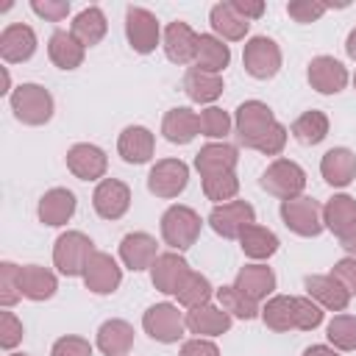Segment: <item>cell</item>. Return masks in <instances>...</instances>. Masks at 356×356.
Listing matches in <instances>:
<instances>
[{"instance_id":"obj_1","label":"cell","mask_w":356,"mask_h":356,"mask_svg":"<svg viewBox=\"0 0 356 356\" xmlns=\"http://www.w3.org/2000/svg\"><path fill=\"white\" fill-rule=\"evenodd\" d=\"M200 214L189 206H170L164 214H161V239L172 248V250H189L197 236H200Z\"/></svg>"},{"instance_id":"obj_2","label":"cell","mask_w":356,"mask_h":356,"mask_svg":"<svg viewBox=\"0 0 356 356\" xmlns=\"http://www.w3.org/2000/svg\"><path fill=\"white\" fill-rule=\"evenodd\" d=\"M92 253H95V242L83 231H67L53 245V264L61 275L75 278V275H83Z\"/></svg>"},{"instance_id":"obj_3","label":"cell","mask_w":356,"mask_h":356,"mask_svg":"<svg viewBox=\"0 0 356 356\" xmlns=\"http://www.w3.org/2000/svg\"><path fill=\"white\" fill-rule=\"evenodd\" d=\"M11 111L22 125H44L53 117V95L39 83H19L11 92Z\"/></svg>"},{"instance_id":"obj_4","label":"cell","mask_w":356,"mask_h":356,"mask_svg":"<svg viewBox=\"0 0 356 356\" xmlns=\"http://www.w3.org/2000/svg\"><path fill=\"white\" fill-rule=\"evenodd\" d=\"M261 189L278 200H292L300 197V192L306 189V172L298 161L292 159H275L264 172H261Z\"/></svg>"},{"instance_id":"obj_5","label":"cell","mask_w":356,"mask_h":356,"mask_svg":"<svg viewBox=\"0 0 356 356\" xmlns=\"http://www.w3.org/2000/svg\"><path fill=\"white\" fill-rule=\"evenodd\" d=\"M275 122H278V120H275L273 108H270L267 103H261V100H245V103L236 108V114H234L236 139H239V145H245V147H250V150H256L259 139H261Z\"/></svg>"},{"instance_id":"obj_6","label":"cell","mask_w":356,"mask_h":356,"mask_svg":"<svg viewBox=\"0 0 356 356\" xmlns=\"http://www.w3.org/2000/svg\"><path fill=\"white\" fill-rule=\"evenodd\" d=\"M281 220L298 236H317L325 228L323 225V206L309 195L281 200Z\"/></svg>"},{"instance_id":"obj_7","label":"cell","mask_w":356,"mask_h":356,"mask_svg":"<svg viewBox=\"0 0 356 356\" xmlns=\"http://www.w3.org/2000/svg\"><path fill=\"white\" fill-rule=\"evenodd\" d=\"M142 328L150 339L170 345V342H178L184 337L186 320L175 303H156L142 314Z\"/></svg>"},{"instance_id":"obj_8","label":"cell","mask_w":356,"mask_h":356,"mask_svg":"<svg viewBox=\"0 0 356 356\" xmlns=\"http://www.w3.org/2000/svg\"><path fill=\"white\" fill-rule=\"evenodd\" d=\"M242 64H245L248 75H253L259 81H267L281 70V47L270 36H253V39L245 42Z\"/></svg>"},{"instance_id":"obj_9","label":"cell","mask_w":356,"mask_h":356,"mask_svg":"<svg viewBox=\"0 0 356 356\" xmlns=\"http://www.w3.org/2000/svg\"><path fill=\"white\" fill-rule=\"evenodd\" d=\"M189 184V167L181 159H159L147 172V189L156 197H178Z\"/></svg>"},{"instance_id":"obj_10","label":"cell","mask_w":356,"mask_h":356,"mask_svg":"<svg viewBox=\"0 0 356 356\" xmlns=\"http://www.w3.org/2000/svg\"><path fill=\"white\" fill-rule=\"evenodd\" d=\"M125 36H128V44L136 53H153L159 39H161V25H159L153 11H147L142 6H128V11H125Z\"/></svg>"},{"instance_id":"obj_11","label":"cell","mask_w":356,"mask_h":356,"mask_svg":"<svg viewBox=\"0 0 356 356\" xmlns=\"http://www.w3.org/2000/svg\"><path fill=\"white\" fill-rule=\"evenodd\" d=\"M256 222V211L248 200H228V203H220L211 209L209 214V225L225 236V239H239V234Z\"/></svg>"},{"instance_id":"obj_12","label":"cell","mask_w":356,"mask_h":356,"mask_svg":"<svg viewBox=\"0 0 356 356\" xmlns=\"http://www.w3.org/2000/svg\"><path fill=\"white\" fill-rule=\"evenodd\" d=\"M122 281V270L117 264V259L106 250H95L86 270H83V284L89 292L95 295H111Z\"/></svg>"},{"instance_id":"obj_13","label":"cell","mask_w":356,"mask_h":356,"mask_svg":"<svg viewBox=\"0 0 356 356\" xmlns=\"http://www.w3.org/2000/svg\"><path fill=\"white\" fill-rule=\"evenodd\" d=\"M92 206L103 220H120L131 206V189L120 178H103L92 192Z\"/></svg>"},{"instance_id":"obj_14","label":"cell","mask_w":356,"mask_h":356,"mask_svg":"<svg viewBox=\"0 0 356 356\" xmlns=\"http://www.w3.org/2000/svg\"><path fill=\"white\" fill-rule=\"evenodd\" d=\"M192 273V267L186 264V259L178 250L170 253H159V259L150 267V281L159 292L164 295H175L181 289V284L186 281V275Z\"/></svg>"},{"instance_id":"obj_15","label":"cell","mask_w":356,"mask_h":356,"mask_svg":"<svg viewBox=\"0 0 356 356\" xmlns=\"http://www.w3.org/2000/svg\"><path fill=\"white\" fill-rule=\"evenodd\" d=\"M306 78L312 83V89H317L320 95H337L348 86V70L342 61H337L334 56H317L309 61Z\"/></svg>"},{"instance_id":"obj_16","label":"cell","mask_w":356,"mask_h":356,"mask_svg":"<svg viewBox=\"0 0 356 356\" xmlns=\"http://www.w3.org/2000/svg\"><path fill=\"white\" fill-rule=\"evenodd\" d=\"M67 170L81 181H97L108 170V159L97 145L78 142L67 150Z\"/></svg>"},{"instance_id":"obj_17","label":"cell","mask_w":356,"mask_h":356,"mask_svg":"<svg viewBox=\"0 0 356 356\" xmlns=\"http://www.w3.org/2000/svg\"><path fill=\"white\" fill-rule=\"evenodd\" d=\"M36 53V33L31 25L11 22L0 33V56L8 64H22Z\"/></svg>"},{"instance_id":"obj_18","label":"cell","mask_w":356,"mask_h":356,"mask_svg":"<svg viewBox=\"0 0 356 356\" xmlns=\"http://www.w3.org/2000/svg\"><path fill=\"white\" fill-rule=\"evenodd\" d=\"M75 206H78V200H75V195H72L70 189L53 186V189H47V192L39 197L36 214H39V222H44V225H50V228H58V225H67V222L72 220Z\"/></svg>"},{"instance_id":"obj_19","label":"cell","mask_w":356,"mask_h":356,"mask_svg":"<svg viewBox=\"0 0 356 356\" xmlns=\"http://www.w3.org/2000/svg\"><path fill=\"white\" fill-rule=\"evenodd\" d=\"M120 259L128 270L139 273V270H147L153 267V261L159 259V245L150 234L145 231H134V234H125L122 242H120Z\"/></svg>"},{"instance_id":"obj_20","label":"cell","mask_w":356,"mask_h":356,"mask_svg":"<svg viewBox=\"0 0 356 356\" xmlns=\"http://www.w3.org/2000/svg\"><path fill=\"white\" fill-rule=\"evenodd\" d=\"M197 42H200V33H195L186 22L175 19L164 28V53L172 64H189L195 61L197 56Z\"/></svg>"},{"instance_id":"obj_21","label":"cell","mask_w":356,"mask_h":356,"mask_svg":"<svg viewBox=\"0 0 356 356\" xmlns=\"http://www.w3.org/2000/svg\"><path fill=\"white\" fill-rule=\"evenodd\" d=\"M236 161H239V150L228 142H209L195 153V170L200 172V178L234 172Z\"/></svg>"},{"instance_id":"obj_22","label":"cell","mask_w":356,"mask_h":356,"mask_svg":"<svg viewBox=\"0 0 356 356\" xmlns=\"http://www.w3.org/2000/svg\"><path fill=\"white\" fill-rule=\"evenodd\" d=\"M17 284H19V295L28 298V300H50L58 289V281L56 275L47 270V267H39V264H25L17 270Z\"/></svg>"},{"instance_id":"obj_23","label":"cell","mask_w":356,"mask_h":356,"mask_svg":"<svg viewBox=\"0 0 356 356\" xmlns=\"http://www.w3.org/2000/svg\"><path fill=\"white\" fill-rule=\"evenodd\" d=\"M184 320L189 334H197V337H220L231 328V314L222 306H211V303L189 309Z\"/></svg>"},{"instance_id":"obj_24","label":"cell","mask_w":356,"mask_h":356,"mask_svg":"<svg viewBox=\"0 0 356 356\" xmlns=\"http://www.w3.org/2000/svg\"><path fill=\"white\" fill-rule=\"evenodd\" d=\"M117 150H120L122 161L145 164V161H150V156L156 150V136L145 125H128V128H122V134L117 139Z\"/></svg>"},{"instance_id":"obj_25","label":"cell","mask_w":356,"mask_h":356,"mask_svg":"<svg viewBox=\"0 0 356 356\" xmlns=\"http://www.w3.org/2000/svg\"><path fill=\"white\" fill-rule=\"evenodd\" d=\"M320 175L331 186H348L356 178V153L348 147H331L320 159Z\"/></svg>"},{"instance_id":"obj_26","label":"cell","mask_w":356,"mask_h":356,"mask_svg":"<svg viewBox=\"0 0 356 356\" xmlns=\"http://www.w3.org/2000/svg\"><path fill=\"white\" fill-rule=\"evenodd\" d=\"M161 134H164V139L172 142V145H189V142L200 134V120H197V114H195L192 108L175 106V108H170V111L164 114V120H161Z\"/></svg>"},{"instance_id":"obj_27","label":"cell","mask_w":356,"mask_h":356,"mask_svg":"<svg viewBox=\"0 0 356 356\" xmlns=\"http://www.w3.org/2000/svg\"><path fill=\"white\" fill-rule=\"evenodd\" d=\"M234 286L242 292V295H248L250 300H264L267 295H273V289H275V273L267 267V264H245L239 273H236V278H234Z\"/></svg>"},{"instance_id":"obj_28","label":"cell","mask_w":356,"mask_h":356,"mask_svg":"<svg viewBox=\"0 0 356 356\" xmlns=\"http://www.w3.org/2000/svg\"><path fill=\"white\" fill-rule=\"evenodd\" d=\"M306 292L314 303H320L328 312H345L350 303V295L331 275H306Z\"/></svg>"},{"instance_id":"obj_29","label":"cell","mask_w":356,"mask_h":356,"mask_svg":"<svg viewBox=\"0 0 356 356\" xmlns=\"http://www.w3.org/2000/svg\"><path fill=\"white\" fill-rule=\"evenodd\" d=\"M134 348V325L125 320H106L97 328V350L103 356H128V350Z\"/></svg>"},{"instance_id":"obj_30","label":"cell","mask_w":356,"mask_h":356,"mask_svg":"<svg viewBox=\"0 0 356 356\" xmlns=\"http://www.w3.org/2000/svg\"><path fill=\"white\" fill-rule=\"evenodd\" d=\"M209 22H211V31L220 36V39H228V42H239L245 39L250 22L228 3H214L211 11H209Z\"/></svg>"},{"instance_id":"obj_31","label":"cell","mask_w":356,"mask_h":356,"mask_svg":"<svg viewBox=\"0 0 356 356\" xmlns=\"http://www.w3.org/2000/svg\"><path fill=\"white\" fill-rule=\"evenodd\" d=\"M83 53L86 47L70 33V31H53L50 42H47V56L58 70H78L83 64Z\"/></svg>"},{"instance_id":"obj_32","label":"cell","mask_w":356,"mask_h":356,"mask_svg":"<svg viewBox=\"0 0 356 356\" xmlns=\"http://www.w3.org/2000/svg\"><path fill=\"white\" fill-rule=\"evenodd\" d=\"M181 86H184V92H186V97H189L192 103H214V100L222 95V89H225L220 75L203 72V70H197V67H189V70L184 72Z\"/></svg>"},{"instance_id":"obj_33","label":"cell","mask_w":356,"mask_h":356,"mask_svg":"<svg viewBox=\"0 0 356 356\" xmlns=\"http://www.w3.org/2000/svg\"><path fill=\"white\" fill-rule=\"evenodd\" d=\"M259 317L264 320V325L270 331H278V334L292 331V328H298V300L292 295H273L264 303Z\"/></svg>"},{"instance_id":"obj_34","label":"cell","mask_w":356,"mask_h":356,"mask_svg":"<svg viewBox=\"0 0 356 356\" xmlns=\"http://www.w3.org/2000/svg\"><path fill=\"white\" fill-rule=\"evenodd\" d=\"M108 31V22H106V14L97 8V6H89L83 11L75 14L72 25H70V33L83 44V47H95Z\"/></svg>"},{"instance_id":"obj_35","label":"cell","mask_w":356,"mask_h":356,"mask_svg":"<svg viewBox=\"0 0 356 356\" xmlns=\"http://www.w3.org/2000/svg\"><path fill=\"white\" fill-rule=\"evenodd\" d=\"M231 61V50L228 44L214 36V33H200V42H197V56H195V67L203 70V72H214L220 75Z\"/></svg>"},{"instance_id":"obj_36","label":"cell","mask_w":356,"mask_h":356,"mask_svg":"<svg viewBox=\"0 0 356 356\" xmlns=\"http://www.w3.org/2000/svg\"><path fill=\"white\" fill-rule=\"evenodd\" d=\"M353 222H356V197H350V195H334L323 206V225L331 234L342 236Z\"/></svg>"},{"instance_id":"obj_37","label":"cell","mask_w":356,"mask_h":356,"mask_svg":"<svg viewBox=\"0 0 356 356\" xmlns=\"http://www.w3.org/2000/svg\"><path fill=\"white\" fill-rule=\"evenodd\" d=\"M239 248H242V253L250 256V259H270V256L278 250V236H275L270 228L253 222V225H248V228L239 234Z\"/></svg>"},{"instance_id":"obj_38","label":"cell","mask_w":356,"mask_h":356,"mask_svg":"<svg viewBox=\"0 0 356 356\" xmlns=\"http://www.w3.org/2000/svg\"><path fill=\"white\" fill-rule=\"evenodd\" d=\"M292 136L300 142V145H320L325 136H328V117L323 114V111H317V108H312V111H303L295 122H292Z\"/></svg>"},{"instance_id":"obj_39","label":"cell","mask_w":356,"mask_h":356,"mask_svg":"<svg viewBox=\"0 0 356 356\" xmlns=\"http://www.w3.org/2000/svg\"><path fill=\"white\" fill-rule=\"evenodd\" d=\"M214 295H217L220 306H222L228 314L239 317V320H253V317H259V314H261L259 303H256V300H250L248 295H242L234 284H231V286H220Z\"/></svg>"},{"instance_id":"obj_40","label":"cell","mask_w":356,"mask_h":356,"mask_svg":"<svg viewBox=\"0 0 356 356\" xmlns=\"http://www.w3.org/2000/svg\"><path fill=\"white\" fill-rule=\"evenodd\" d=\"M211 295H214V289H211L209 278H206V275H200V273H195V270L186 275V281H184V284H181V289L175 292L178 303H181V306H186V309H195V306L209 303V300H211Z\"/></svg>"},{"instance_id":"obj_41","label":"cell","mask_w":356,"mask_h":356,"mask_svg":"<svg viewBox=\"0 0 356 356\" xmlns=\"http://www.w3.org/2000/svg\"><path fill=\"white\" fill-rule=\"evenodd\" d=\"M325 337L337 350H356V317L353 314L331 317V323L325 328Z\"/></svg>"},{"instance_id":"obj_42","label":"cell","mask_w":356,"mask_h":356,"mask_svg":"<svg viewBox=\"0 0 356 356\" xmlns=\"http://www.w3.org/2000/svg\"><path fill=\"white\" fill-rule=\"evenodd\" d=\"M236 192H239V178H236V172H220V175H206V178H203V195H206L209 200H214L217 206L234 200Z\"/></svg>"},{"instance_id":"obj_43","label":"cell","mask_w":356,"mask_h":356,"mask_svg":"<svg viewBox=\"0 0 356 356\" xmlns=\"http://www.w3.org/2000/svg\"><path fill=\"white\" fill-rule=\"evenodd\" d=\"M197 120H200V134L209 136V139H225L228 131H231V117H228V111H222V108H217V106L203 108V111L197 114Z\"/></svg>"},{"instance_id":"obj_44","label":"cell","mask_w":356,"mask_h":356,"mask_svg":"<svg viewBox=\"0 0 356 356\" xmlns=\"http://www.w3.org/2000/svg\"><path fill=\"white\" fill-rule=\"evenodd\" d=\"M325 11H328V3H320V0H292V3H286V14L300 25L317 22Z\"/></svg>"},{"instance_id":"obj_45","label":"cell","mask_w":356,"mask_h":356,"mask_svg":"<svg viewBox=\"0 0 356 356\" xmlns=\"http://www.w3.org/2000/svg\"><path fill=\"white\" fill-rule=\"evenodd\" d=\"M17 264H11V261H3L0 264V303L8 309V306H14L22 295H19V284H17Z\"/></svg>"},{"instance_id":"obj_46","label":"cell","mask_w":356,"mask_h":356,"mask_svg":"<svg viewBox=\"0 0 356 356\" xmlns=\"http://www.w3.org/2000/svg\"><path fill=\"white\" fill-rule=\"evenodd\" d=\"M298 300V331H314L323 323V306L312 298H295Z\"/></svg>"},{"instance_id":"obj_47","label":"cell","mask_w":356,"mask_h":356,"mask_svg":"<svg viewBox=\"0 0 356 356\" xmlns=\"http://www.w3.org/2000/svg\"><path fill=\"white\" fill-rule=\"evenodd\" d=\"M22 334H25V328L17 320V314L14 312H3L0 314V345L6 350H11V348H17L22 342Z\"/></svg>"},{"instance_id":"obj_48","label":"cell","mask_w":356,"mask_h":356,"mask_svg":"<svg viewBox=\"0 0 356 356\" xmlns=\"http://www.w3.org/2000/svg\"><path fill=\"white\" fill-rule=\"evenodd\" d=\"M286 128L281 125V122H275L261 139H259V145H256V150L259 153H264V156H278L284 147H286Z\"/></svg>"},{"instance_id":"obj_49","label":"cell","mask_w":356,"mask_h":356,"mask_svg":"<svg viewBox=\"0 0 356 356\" xmlns=\"http://www.w3.org/2000/svg\"><path fill=\"white\" fill-rule=\"evenodd\" d=\"M50 356H92V345L83 337H61L53 342Z\"/></svg>"},{"instance_id":"obj_50","label":"cell","mask_w":356,"mask_h":356,"mask_svg":"<svg viewBox=\"0 0 356 356\" xmlns=\"http://www.w3.org/2000/svg\"><path fill=\"white\" fill-rule=\"evenodd\" d=\"M331 278H337L342 284V289L353 298L356 295V259L348 256V259H339L334 267H331Z\"/></svg>"},{"instance_id":"obj_51","label":"cell","mask_w":356,"mask_h":356,"mask_svg":"<svg viewBox=\"0 0 356 356\" xmlns=\"http://www.w3.org/2000/svg\"><path fill=\"white\" fill-rule=\"evenodd\" d=\"M31 8H33V14H39V17L50 19V22H61L70 14V3L67 0H33Z\"/></svg>"},{"instance_id":"obj_52","label":"cell","mask_w":356,"mask_h":356,"mask_svg":"<svg viewBox=\"0 0 356 356\" xmlns=\"http://www.w3.org/2000/svg\"><path fill=\"white\" fill-rule=\"evenodd\" d=\"M178 356H220V348L206 337H195V339H186L181 345Z\"/></svg>"},{"instance_id":"obj_53","label":"cell","mask_w":356,"mask_h":356,"mask_svg":"<svg viewBox=\"0 0 356 356\" xmlns=\"http://www.w3.org/2000/svg\"><path fill=\"white\" fill-rule=\"evenodd\" d=\"M231 6L250 22V19H259L264 14V3L261 0H231Z\"/></svg>"},{"instance_id":"obj_54","label":"cell","mask_w":356,"mask_h":356,"mask_svg":"<svg viewBox=\"0 0 356 356\" xmlns=\"http://www.w3.org/2000/svg\"><path fill=\"white\" fill-rule=\"evenodd\" d=\"M339 245H342V248H345V250H348V253L356 259V222H353V225H350V228H348V231L339 236Z\"/></svg>"},{"instance_id":"obj_55","label":"cell","mask_w":356,"mask_h":356,"mask_svg":"<svg viewBox=\"0 0 356 356\" xmlns=\"http://www.w3.org/2000/svg\"><path fill=\"white\" fill-rule=\"evenodd\" d=\"M303 356H339L337 348H328V345H312L303 350Z\"/></svg>"},{"instance_id":"obj_56","label":"cell","mask_w":356,"mask_h":356,"mask_svg":"<svg viewBox=\"0 0 356 356\" xmlns=\"http://www.w3.org/2000/svg\"><path fill=\"white\" fill-rule=\"evenodd\" d=\"M345 53L350 56V58H356V28L348 33V39H345Z\"/></svg>"},{"instance_id":"obj_57","label":"cell","mask_w":356,"mask_h":356,"mask_svg":"<svg viewBox=\"0 0 356 356\" xmlns=\"http://www.w3.org/2000/svg\"><path fill=\"white\" fill-rule=\"evenodd\" d=\"M8 356H28V353H8Z\"/></svg>"},{"instance_id":"obj_58","label":"cell","mask_w":356,"mask_h":356,"mask_svg":"<svg viewBox=\"0 0 356 356\" xmlns=\"http://www.w3.org/2000/svg\"><path fill=\"white\" fill-rule=\"evenodd\" d=\"M353 86H356V72H353Z\"/></svg>"}]
</instances>
